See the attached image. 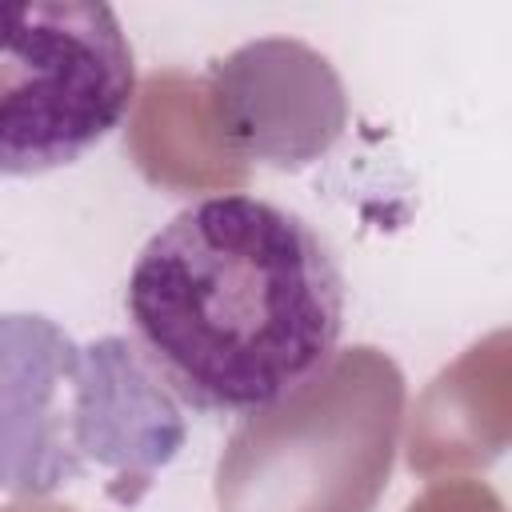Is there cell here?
I'll list each match as a JSON object with an SVG mask.
<instances>
[{"mask_svg":"<svg viewBox=\"0 0 512 512\" xmlns=\"http://www.w3.org/2000/svg\"><path fill=\"white\" fill-rule=\"evenodd\" d=\"M124 308L172 396L200 412L252 416L332 360L344 276L296 212L256 196H208L140 248Z\"/></svg>","mask_w":512,"mask_h":512,"instance_id":"1","label":"cell"},{"mask_svg":"<svg viewBox=\"0 0 512 512\" xmlns=\"http://www.w3.org/2000/svg\"><path fill=\"white\" fill-rule=\"evenodd\" d=\"M136 60L108 4H0V176L76 164L120 128Z\"/></svg>","mask_w":512,"mask_h":512,"instance_id":"2","label":"cell"}]
</instances>
